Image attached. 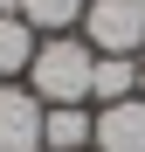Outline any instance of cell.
<instances>
[{
    "label": "cell",
    "instance_id": "6da1fadb",
    "mask_svg": "<svg viewBox=\"0 0 145 152\" xmlns=\"http://www.w3.org/2000/svg\"><path fill=\"white\" fill-rule=\"evenodd\" d=\"M90 76H97V48L76 42V35H48L28 62V83L42 104H83L90 97Z\"/></svg>",
    "mask_w": 145,
    "mask_h": 152
},
{
    "label": "cell",
    "instance_id": "7a4b0ae2",
    "mask_svg": "<svg viewBox=\"0 0 145 152\" xmlns=\"http://www.w3.org/2000/svg\"><path fill=\"white\" fill-rule=\"evenodd\" d=\"M83 42L97 56H138L145 48V0H90L83 7Z\"/></svg>",
    "mask_w": 145,
    "mask_h": 152
},
{
    "label": "cell",
    "instance_id": "30bf717a",
    "mask_svg": "<svg viewBox=\"0 0 145 152\" xmlns=\"http://www.w3.org/2000/svg\"><path fill=\"white\" fill-rule=\"evenodd\" d=\"M138 97H145V62H138Z\"/></svg>",
    "mask_w": 145,
    "mask_h": 152
},
{
    "label": "cell",
    "instance_id": "8992f818",
    "mask_svg": "<svg viewBox=\"0 0 145 152\" xmlns=\"http://www.w3.org/2000/svg\"><path fill=\"white\" fill-rule=\"evenodd\" d=\"M35 48H42V42H35L28 21H21V14H0V83L28 69V62H35Z\"/></svg>",
    "mask_w": 145,
    "mask_h": 152
},
{
    "label": "cell",
    "instance_id": "277c9868",
    "mask_svg": "<svg viewBox=\"0 0 145 152\" xmlns=\"http://www.w3.org/2000/svg\"><path fill=\"white\" fill-rule=\"evenodd\" d=\"M90 152H145V97H125V104H104L97 111Z\"/></svg>",
    "mask_w": 145,
    "mask_h": 152
},
{
    "label": "cell",
    "instance_id": "5b68a950",
    "mask_svg": "<svg viewBox=\"0 0 145 152\" xmlns=\"http://www.w3.org/2000/svg\"><path fill=\"white\" fill-rule=\"evenodd\" d=\"M97 138V118L83 104H48L42 111V152H90Z\"/></svg>",
    "mask_w": 145,
    "mask_h": 152
},
{
    "label": "cell",
    "instance_id": "ba28073f",
    "mask_svg": "<svg viewBox=\"0 0 145 152\" xmlns=\"http://www.w3.org/2000/svg\"><path fill=\"white\" fill-rule=\"evenodd\" d=\"M90 0H21V21H28L35 35H62L69 21H83Z\"/></svg>",
    "mask_w": 145,
    "mask_h": 152
},
{
    "label": "cell",
    "instance_id": "3957f363",
    "mask_svg": "<svg viewBox=\"0 0 145 152\" xmlns=\"http://www.w3.org/2000/svg\"><path fill=\"white\" fill-rule=\"evenodd\" d=\"M42 97L0 83V152H42Z\"/></svg>",
    "mask_w": 145,
    "mask_h": 152
},
{
    "label": "cell",
    "instance_id": "52a82bcc",
    "mask_svg": "<svg viewBox=\"0 0 145 152\" xmlns=\"http://www.w3.org/2000/svg\"><path fill=\"white\" fill-rule=\"evenodd\" d=\"M131 90H138V62H131V56H97L90 97H104V104H125Z\"/></svg>",
    "mask_w": 145,
    "mask_h": 152
},
{
    "label": "cell",
    "instance_id": "9c48e42d",
    "mask_svg": "<svg viewBox=\"0 0 145 152\" xmlns=\"http://www.w3.org/2000/svg\"><path fill=\"white\" fill-rule=\"evenodd\" d=\"M0 14H21V0H0Z\"/></svg>",
    "mask_w": 145,
    "mask_h": 152
}]
</instances>
